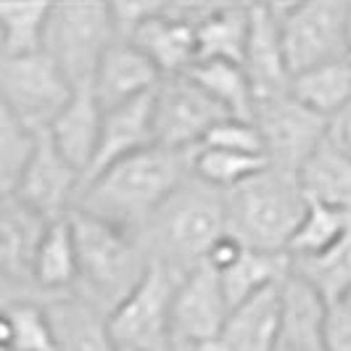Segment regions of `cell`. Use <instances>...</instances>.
Wrapping results in <instances>:
<instances>
[{
  "label": "cell",
  "mask_w": 351,
  "mask_h": 351,
  "mask_svg": "<svg viewBox=\"0 0 351 351\" xmlns=\"http://www.w3.org/2000/svg\"><path fill=\"white\" fill-rule=\"evenodd\" d=\"M154 111H156V93L138 98L132 104H124L119 108L104 111V130H101L98 154H95V161L90 167L85 182L104 175L108 167L119 164L127 156H135L141 151L158 145Z\"/></svg>",
  "instance_id": "obj_15"
},
{
  "label": "cell",
  "mask_w": 351,
  "mask_h": 351,
  "mask_svg": "<svg viewBox=\"0 0 351 351\" xmlns=\"http://www.w3.org/2000/svg\"><path fill=\"white\" fill-rule=\"evenodd\" d=\"M346 61L351 64V16H349V37H346Z\"/></svg>",
  "instance_id": "obj_38"
},
{
  "label": "cell",
  "mask_w": 351,
  "mask_h": 351,
  "mask_svg": "<svg viewBox=\"0 0 351 351\" xmlns=\"http://www.w3.org/2000/svg\"><path fill=\"white\" fill-rule=\"evenodd\" d=\"M35 148L37 132L27 130L3 108V117H0V182H3L5 198L14 195L19 180L24 177L29 161L35 156Z\"/></svg>",
  "instance_id": "obj_33"
},
{
  "label": "cell",
  "mask_w": 351,
  "mask_h": 351,
  "mask_svg": "<svg viewBox=\"0 0 351 351\" xmlns=\"http://www.w3.org/2000/svg\"><path fill=\"white\" fill-rule=\"evenodd\" d=\"M188 175H193V154L154 145L88 180L74 209L132 232L151 214L164 209Z\"/></svg>",
  "instance_id": "obj_1"
},
{
  "label": "cell",
  "mask_w": 351,
  "mask_h": 351,
  "mask_svg": "<svg viewBox=\"0 0 351 351\" xmlns=\"http://www.w3.org/2000/svg\"><path fill=\"white\" fill-rule=\"evenodd\" d=\"M119 40L114 11L106 3L53 5L45 53L64 69L74 88L93 85L106 51Z\"/></svg>",
  "instance_id": "obj_5"
},
{
  "label": "cell",
  "mask_w": 351,
  "mask_h": 351,
  "mask_svg": "<svg viewBox=\"0 0 351 351\" xmlns=\"http://www.w3.org/2000/svg\"><path fill=\"white\" fill-rule=\"evenodd\" d=\"M328 351H351V293L328 309Z\"/></svg>",
  "instance_id": "obj_35"
},
{
  "label": "cell",
  "mask_w": 351,
  "mask_h": 351,
  "mask_svg": "<svg viewBox=\"0 0 351 351\" xmlns=\"http://www.w3.org/2000/svg\"><path fill=\"white\" fill-rule=\"evenodd\" d=\"M3 108L32 132L51 130L74 98V85L45 51L0 58Z\"/></svg>",
  "instance_id": "obj_7"
},
{
  "label": "cell",
  "mask_w": 351,
  "mask_h": 351,
  "mask_svg": "<svg viewBox=\"0 0 351 351\" xmlns=\"http://www.w3.org/2000/svg\"><path fill=\"white\" fill-rule=\"evenodd\" d=\"M306 206L296 175L267 167L246 185L230 191V232L248 248L288 254Z\"/></svg>",
  "instance_id": "obj_2"
},
{
  "label": "cell",
  "mask_w": 351,
  "mask_h": 351,
  "mask_svg": "<svg viewBox=\"0 0 351 351\" xmlns=\"http://www.w3.org/2000/svg\"><path fill=\"white\" fill-rule=\"evenodd\" d=\"M251 32V5H209L201 16L198 61H235L243 64Z\"/></svg>",
  "instance_id": "obj_22"
},
{
  "label": "cell",
  "mask_w": 351,
  "mask_h": 351,
  "mask_svg": "<svg viewBox=\"0 0 351 351\" xmlns=\"http://www.w3.org/2000/svg\"><path fill=\"white\" fill-rule=\"evenodd\" d=\"M299 188L306 204H319L351 214V156L330 135L315 148V154L296 172Z\"/></svg>",
  "instance_id": "obj_19"
},
{
  "label": "cell",
  "mask_w": 351,
  "mask_h": 351,
  "mask_svg": "<svg viewBox=\"0 0 351 351\" xmlns=\"http://www.w3.org/2000/svg\"><path fill=\"white\" fill-rule=\"evenodd\" d=\"M222 280V291L228 296L230 309L262 293L267 288L280 285L291 275V256L288 254H267L256 248H243V254L230 264L225 272H217Z\"/></svg>",
  "instance_id": "obj_25"
},
{
  "label": "cell",
  "mask_w": 351,
  "mask_h": 351,
  "mask_svg": "<svg viewBox=\"0 0 351 351\" xmlns=\"http://www.w3.org/2000/svg\"><path fill=\"white\" fill-rule=\"evenodd\" d=\"M230 312L232 309L222 291L217 269L201 262L191 272H185L177 288L175 309H172L175 343L191 351L204 343H214L222 333Z\"/></svg>",
  "instance_id": "obj_12"
},
{
  "label": "cell",
  "mask_w": 351,
  "mask_h": 351,
  "mask_svg": "<svg viewBox=\"0 0 351 351\" xmlns=\"http://www.w3.org/2000/svg\"><path fill=\"white\" fill-rule=\"evenodd\" d=\"M243 69L248 71L256 93V108L291 90V71L285 64L280 27L272 5L251 8V32H248L246 56H243Z\"/></svg>",
  "instance_id": "obj_16"
},
{
  "label": "cell",
  "mask_w": 351,
  "mask_h": 351,
  "mask_svg": "<svg viewBox=\"0 0 351 351\" xmlns=\"http://www.w3.org/2000/svg\"><path fill=\"white\" fill-rule=\"evenodd\" d=\"M161 82H164V74L135 43L117 40L106 51L104 61L95 71L93 90L101 108L111 111L156 93Z\"/></svg>",
  "instance_id": "obj_14"
},
{
  "label": "cell",
  "mask_w": 351,
  "mask_h": 351,
  "mask_svg": "<svg viewBox=\"0 0 351 351\" xmlns=\"http://www.w3.org/2000/svg\"><path fill=\"white\" fill-rule=\"evenodd\" d=\"M69 219L85 293L93 296L95 309H106V315H111L138 288L151 259H143L141 248L127 230L80 209H71Z\"/></svg>",
  "instance_id": "obj_3"
},
{
  "label": "cell",
  "mask_w": 351,
  "mask_h": 351,
  "mask_svg": "<svg viewBox=\"0 0 351 351\" xmlns=\"http://www.w3.org/2000/svg\"><path fill=\"white\" fill-rule=\"evenodd\" d=\"M51 3H3L0 5V58H19L45 51Z\"/></svg>",
  "instance_id": "obj_27"
},
{
  "label": "cell",
  "mask_w": 351,
  "mask_h": 351,
  "mask_svg": "<svg viewBox=\"0 0 351 351\" xmlns=\"http://www.w3.org/2000/svg\"><path fill=\"white\" fill-rule=\"evenodd\" d=\"M291 272L299 275L315 288L328 304L351 293V232L335 248L309 256V259H291Z\"/></svg>",
  "instance_id": "obj_31"
},
{
  "label": "cell",
  "mask_w": 351,
  "mask_h": 351,
  "mask_svg": "<svg viewBox=\"0 0 351 351\" xmlns=\"http://www.w3.org/2000/svg\"><path fill=\"white\" fill-rule=\"evenodd\" d=\"M158 232L175 256V269L191 272L206 262L209 251L230 232L228 198L204 185V191H177L158 211Z\"/></svg>",
  "instance_id": "obj_8"
},
{
  "label": "cell",
  "mask_w": 351,
  "mask_h": 351,
  "mask_svg": "<svg viewBox=\"0 0 351 351\" xmlns=\"http://www.w3.org/2000/svg\"><path fill=\"white\" fill-rule=\"evenodd\" d=\"M272 8L280 27V43L291 80L301 71L346 58L351 16L349 3L312 0V3H291Z\"/></svg>",
  "instance_id": "obj_6"
},
{
  "label": "cell",
  "mask_w": 351,
  "mask_h": 351,
  "mask_svg": "<svg viewBox=\"0 0 351 351\" xmlns=\"http://www.w3.org/2000/svg\"><path fill=\"white\" fill-rule=\"evenodd\" d=\"M185 272L151 259L143 280L127 299L106 315V330L114 351H175L172 309Z\"/></svg>",
  "instance_id": "obj_4"
},
{
  "label": "cell",
  "mask_w": 351,
  "mask_h": 351,
  "mask_svg": "<svg viewBox=\"0 0 351 351\" xmlns=\"http://www.w3.org/2000/svg\"><path fill=\"white\" fill-rule=\"evenodd\" d=\"M32 280H35L37 288H43L48 293L69 291L71 285L80 280L77 241H74V228H71L69 214L61 217V219H53L45 230V238L37 248Z\"/></svg>",
  "instance_id": "obj_26"
},
{
  "label": "cell",
  "mask_w": 351,
  "mask_h": 351,
  "mask_svg": "<svg viewBox=\"0 0 351 351\" xmlns=\"http://www.w3.org/2000/svg\"><path fill=\"white\" fill-rule=\"evenodd\" d=\"M333 135L338 138V143L346 148V154L351 156V108L341 117V124L333 127Z\"/></svg>",
  "instance_id": "obj_36"
},
{
  "label": "cell",
  "mask_w": 351,
  "mask_h": 351,
  "mask_svg": "<svg viewBox=\"0 0 351 351\" xmlns=\"http://www.w3.org/2000/svg\"><path fill=\"white\" fill-rule=\"evenodd\" d=\"M201 145L267 158V148H264V138L259 132V127H256V122H246V119H225V122H219Z\"/></svg>",
  "instance_id": "obj_34"
},
{
  "label": "cell",
  "mask_w": 351,
  "mask_h": 351,
  "mask_svg": "<svg viewBox=\"0 0 351 351\" xmlns=\"http://www.w3.org/2000/svg\"><path fill=\"white\" fill-rule=\"evenodd\" d=\"M280 285L267 288L243 304H238L230 312L217 343L225 351H278Z\"/></svg>",
  "instance_id": "obj_20"
},
{
  "label": "cell",
  "mask_w": 351,
  "mask_h": 351,
  "mask_svg": "<svg viewBox=\"0 0 351 351\" xmlns=\"http://www.w3.org/2000/svg\"><path fill=\"white\" fill-rule=\"evenodd\" d=\"M349 232L351 214L330 209V206H319V204H309L301 225L296 228L293 238H291L288 256L291 259L319 256V254H325V251L338 246Z\"/></svg>",
  "instance_id": "obj_32"
},
{
  "label": "cell",
  "mask_w": 351,
  "mask_h": 351,
  "mask_svg": "<svg viewBox=\"0 0 351 351\" xmlns=\"http://www.w3.org/2000/svg\"><path fill=\"white\" fill-rule=\"evenodd\" d=\"M51 219L40 217L16 198H5L0 222V264L5 280H32L37 248L45 238Z\"/></svg>",
  "instance_id": "obj_21"
},
{
  "label": "cell",
  "mask_w": 351,
  "mask_h": 351,
  "mask_svg": "<svg viewBox=\"0 0 351 351\" xmlns=\"http://www.w3.org/2000/svg\"><path fill=\"white\" fill-rule=\"evenodd\" d=\"M330 304L299 275L280 285V341L278 351H328Z\"/></svg>",
  "instance_id": "obj_17"
},
{
  "label": "cell",
  "mask_w": 351,
  "mask_h": 351,
  "mask_svg": "<svg viewBox=\"0 0 351 351\" xmlns=\"http://www.w3.org/2000/svg\"><path fill=\"white\" fill-rule=\"evenodd\" d=\"M0 343L3 351H58L51 312L35 301H8Z\"/></svg>",
  "instance_id": "obj_28"
},
{
  "label": "cell",
  "mask_w": 351,
  "mask_h": 351,
  "mask_svg": "<svg viewBox=\"0 0 351 351\" xmlns=\"http://www.w3.org/2000/svg\"><path fill=\"white\" fill-rule=\"evenodd\" d=\"M267 167L269 161L264 156H248V154H235V151L211 148V145H198L193 151L195 180L214 191H235L246 185L248 180L262 175Z\"/></svg>",
  "instance_id": "obj_30"
},
{
  "label": "cell",
  "mask_w": 351,
  "mask_h": 351,
  "mask_svg": "<svg viewBox=\"0 0 351 351\" xmlns=\"http://www.w3.org/2000/svg\"><path fill=\"white\" fill-rule=\"evenodd\" d=\"M256 127L264 138L269 167L296 175L301 164L330 135V122L301 106L291 90L256 108Z\"/></svg>",
  "instance_id": "obj_10"
},
{
  "label": "cell",
  "mask_w": 351,
  "mask_h": 351,
  "mask_svg": "<svg viewBox=\"0 0 351 351\" xmlns=\"http://www.w3.org/2000/svg\"><path fill=\"white\" fill-rule=\"evenodd\" d=\"M209 5H164L156 3L154 11L143 19L130 35L167 77H182L198 64V35L195 27Z\"/></svg>",
  "instance_id": "obj_11"
},
{
  "label": "cell",
  "mask_w": 351,
  "mask_h": 351,
  "mask_svg": "<svg viewBox=\"0 0 351 351\" xmlns=\"http://www.w3.org/2000/svg\"><path fill=\"white\" fill-rule=\"evenodd\" d=\"M82 182H85L82 172L66 161V156L56 148V143L45 130V132H37L35 156L29 161L24 177L19 180L14 195L8 198H16L19 204L29 206L40 217L53 222L71 211V198L77 201Z\"/></svg>",
  "instance_id": "obj_13"
},
{
  "label": "cell",
  "mask_w": 351,
  "mask_h": 351,
  "mask_svg": "<svg viewBox=\"0 0 351 351\" xmlns=\"http://www.w3.org/2000/svg\"><path fill=\"white\" fill-rule=\"evenodd\" d=\"M193 351H225V349H222V346L214 341V343H204V346H198V349H193Z\"/></svg>",
  "instance_id": "obj_37"
},
{
  "label": "cell",
  "mask_w": 351,
  "mask_h": 351,
  "mask_svg": "<svg viewBox=\"0 0 351 351\" xmlns=\"http://www.w3.org/2000/svg\"><path fill=\"white\" fill-rule=\"evenodd\" d=\"M154 117L158 145L185 154H193L217 124L230 119L225 108L188 74L167 77L158 85Z\"/></svg>",
  "instance_id": "obj_9"
},
{
  "label": "cell",
  "mask_w": 351,
  "mask_h": 351,
  "mask_svg": "<svg viewBox=\"0 0 351 351\" xmlns=\"http://www.w3.org/2000/svg\"><path fill=\"white\" fill-rule=\"evenodd\" d=\"M101 130H104V108L95 98L93 85H82L74 90V98L53 122L48 135L71 167L80 169L82 177H88L98 154Z\"/></svg>",
  "instance_id": "obj_18"
},
{
  "label": "cell",
  "mask_w": 351,
  "mask_h": 351,
  "mask_svg": "<svg viewBox=\"0 0 351 351\" xmlns=\"http://www.w3.org/2000/svg\"><path fill=\"white\" fill-rule=\"evenodd\" d=\"M175 351H191V349H182V346H177V349Z\"/></svg>",
  "instance_id": "obj_39"
},
{
  "label": "cell",
  "mask_w": 351,
  "mask_h": 351,
  "mask_svg": "<svg viewBox=\"0 0 351 351\" xmlns=\"http://www.w3.org/2000/svg\"><path fill=\"white\" fill-rule=\"evenodd\" d=\"M56 328L58 351H114L106 330V317L93 304L66 301L48 309Z\"/></svg>",
  "instance_id": "obj_29"
},
{
  "label": "cell",
  "mask_w": 351,
  "mask_h": 351,
  "mask_svg": "<svg viewBox=\"0 0 351 351\" xmlns=\"http://www.w3.org/2000/svg\"><path fill=\"white\" fill-rule=\"evenodd\" d=\"M291 95L328 122L333 117H343L351 108V64L341 58L301 71L291 80Z\"/></svg>",
  "instance_id": "obj_23"
},
{
  "label": "cell",
  "mask_w": 351,
  "mask_h": 351,
  "mask_svg": "<svg viewBox=\"0 0 351 351\" xmlns=\"http://www.w3.org/2000/svg\"><path fill=\"white\" fill-rule=\"evenodd\" d=\"M198 88H204L225 108L230 119H256V93L243 64L235 61H198L188 71Z\"/></svg>",
  "instance_id": "obj_24"
}]
</instances>
